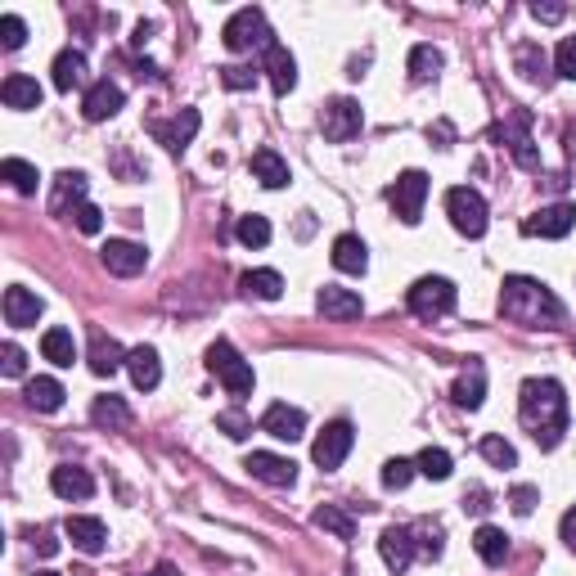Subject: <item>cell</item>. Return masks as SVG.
Listing matches in <instances>:
<instances>
[{
    "label": "cell",
    "instance_id": "obj_47",
    "mask_svg": "<svg viewBox=\"0 0 576 576\" xmlns=\"http://www.w3.org/2000/svg\"><path fill=\"white\" fill-rule=\"evenodd\" d=\"M27 41V23L18 14H0V45L5 50H18V45Z\"/></svg>",
    "mask_w": 576,
    "mask_h": 576
},
{
    "label": "cell",
    "instance_id": "obj_30",
    "mask_svg": "<svg viewBox=\"0 0 576 576\" xmlns=\"http://www.w3.org/2000/svg\"><path fill=\"white\" fill-rule=\"evenodd\" d=\"M248 167H252V176H257L266 189H284V185H288V162L279 158L275 149H257Z\"/></svg>",
    "mask_w": 576,
    "mask_h": 576
},
{
    "label": "cell",
    "instance_id": "obj_26",
    "mask_svg": "<svg viewBox=\"0 0 576 576\" xmlns=\"http://www.w3.org/2000/svg\"><path fill=\"white\" fill-rule=\"evenodd\" d=\"M450 396H455L459 410H477V405H482V396H486V369L477 365V360H468V369L455 378Z\"/></svg>",
    "mask_w": 576,
    "mask_h": 576
},
{
    "label": "cell",
    "instance_id": "obj_42",
    "mask_svg": "<svg viewBox=\"0 0 576 576\" xmlns=\"http://www.w3.org/2000/svg\"><path fill=\"white\" fill-rule=\"evenodd\" d=\"M239 243H243V248H266V243H270V221H266V216H257V212L243 216V221H239Z\"/></svg>",
    "mask_w": 576,
    "mask_h": 576
},
{
    "label": "cell",
    "instance_id": "obj_22",
    "mask_svg": "<svg viewBox=\"0 0 576 576\" xmlns=\"http://www.w3.org/2000/svg\"><path fill=\"white\" fill-rule=\"evenodd\" d=\"M50 486H54V495H59V500H90V495H95V477H90L86 468H77V464H59V468H54Z\"/></svg>",
    "mask_w": 576,
    "mask_h": 576
},
{
    "label": "cell",
    "instance_id": "obj_25",
    "mask_svg": "<svg viewBox=\"0 0 576 576\" xmlns=\"http://www.w3.org/2000/svg\"><path fill=\"white\" fill-rule=\"evenodd\" d=\"M0 99H5V108H14V113H27V108H41V86H36L32 77H23V72H9L5 86H0Z\"/></svg>",
    "mask_w": 576,
    "mask_h": 576
},
{
    "label": "cell",
    "instance_id": "obj_53",
    "mask_svg": "<svg viewBox=\"0 0 576 576\" xmlns=\"http://www.w3.org/2000/svg\"><path fill=\"white\" fill-rule=\"evenodd\" d=\"M464 509H468V513H486V509H491V504H486V491H482V486L464 491Z\"/></svg>",
    "mask_w": 576,
    "mask_h": 576
},
{
    "label": "cell",
    "instance_id": "obj_4",
    "mask_svg": "<svg viewBox=\"0 0 576 576\" xmlns=\"http://www.w3.org/2000/svg\"><path fill=\"white\" fill-rule=\"evenodd\" d=\"M225 50H234V54H243V50H270L275 45V36H270V27H266V14L261 9H239V14L225 23Z\"/></svg>",
    "mask_w": 576,
    "mask_h": 576
},
{
    "label": "cell",
    "instance_id": "obj_40",
    "mask_svg": "<svg viewBox=\"0 0 576 576\" xmlns=\"http://www.w3.org/2000/svg\"><path fill=\"white\" fill-rule=\"evenodd\" d=\"M513 63H518V72L527 81H540L545 77V50H540L536 41H522L518 50H513Z\"/></svg>",
    "mask_w": 576,
    "mask_h": 576
},
{
    "label": "cell",
    "instance_id": "obj_10",
    "mask_svg": "<svg viewBox=\"0 0 576 576\" xmlns=\"http://www.w3.org/2000/svg\"><path fill=\"white\" fill-rule=\"evenodd\" d=\"M572 225H576L572 203H549V207H540V212H531L527 221H522V234H531V239H563Z\"/></svg>",
    "mask_w": 576,
    "mask_h": 576
},
{
    "label": "cell",
    "instance_id": "obj_38",
    "mask_svg": "<svg viewBox=\"0 0 576 576\" xmlns=\"http://www.w3.org/2000/svg\"><path fill=\"white\" fill-rule=\"evenodd\" d=\"M410 531L419 536V540H414V549H419L423 558H441V549H446V531H441V522L423 518V522H414Z\"/></svg>",
    "mask_w": 576,
    "mask_h": 576
},
{
    "label": "cell",
    "instance_id": "obj_56",
    "mask_svg": "<svg viewBox=\"0 0 576 576\" xmlns=\"http://www.w3.org/2000/svg\"><path fill=\"white\" fill-rule=\"evenodd\" d=\"M36 576H54V572H36Z\"/></svg>",
    "mask_w": 576,
    "mask_h": 576
},
{
    "label": "cell",
    "instance_id": "obj_5",
    "mask_svg": "<svg viewBox=\"0 0 576 576\" xmlns=\"http://www.w3.org/2000/svg\"><path fill=\"white\" fill-rule=\"evenodd\" d=\"M446 216L450 225H455L459 234H468V239H482L486 234V198L477 194V189L468 185H455L446 194Z\"/></svg>",
    "mask_w": 576,
    "mask_h": 576
},
{
    "label": "cell",
    "instance_id": "obj_13",
    "mask_svg": "<svg viewBox=\"0 0 576 576\" xmlns=\"http://www.w3.org/2000/svg\"><path fill=\"white\" fill-rule=\"evenodd\" d=\"M86 176L81 171H59L54 176V194H50V212L54 216H77L86 207Z\"/></svg>",
    "mask_w": 576,
    "mask_h": 576
},
{
    "label": "cell",
    "instance_id": "obj_34",
    "mask_svg": "<svg viewBox=\"0 0 576 576\" xmlns=\"http://www.w3.org/2000/svg\"><path fill=\"white\" fill-rule=\"evenodd\" d=\"M473 549H477V558H482V563L500 567L504 558H509V536H504L500 527H477V536H473Z\"/></svg>",
    "mask_w": 576,
    "mask_h": 576
},
{
    "label": "cell",
    "instance_id": "obj_18",
    "mask_svg": "<svg viewBox=\"0 0 576 576\" xmlns=\"http://www.w3.org/2000/svg\"><path fill=\"white\" fill-rule=\"evenodd\" d=\"M378 554H383V563L392 567V572H405V567L414 563V531L410 527H387L383 536H378Z\"/></svg>",
    "mask_w": 576,
    "mask_h": 576
},
{
    "label": "cell",
    "instance_id": "obj_37",
    "mask_svg": "<svg viewBox=\"0 0 576 576\" xmlns=\"http://www.w3.org/2000/svg\"><path fill=\"white\" fill-rule=\"evenodd\" d=\"M0 176L9 180V189H18V194H36V167L32 162H23V158H5L0 162Z\"/></svg>",
    "mask_w": 576,
    "mask_h": 576
},
{
    "label": "cell",
    "instance_id": "obj_44",
    "mask_svg": "<svg viewBox=\"0 0 576 576\" xmlns=\"http://www.w3.org/2000/svg\"><path fill=\"white\" fill-rule=\"evenodd\" d=\"M414 473H419L414 459H387V464H383V486H387V491H405Z\"/></svg>",
    "mask_w": 576,
    "mask_h": 576
},
{
    "label": "cell",
    "instance_id": "obj_6",
    "mask_svg": "<svg viewBox=\"0 0 576 576\" xmlns=\"http://www.w3.org/2000/svg\"><path fill=\"white\" fill-rule=\"evenodd\" d=\"M410 311L419 320H437V315H450L455 311V284L441 275H423L410 284Z\"/></svg>",
    "mask_w": 576,
    "mask_h": 576
},
{
    "label": "cell",
    "instance_id": "obj_35",
    "mask_svg": "<svg viewBox=\"0 0 576 576\" xmlns=\"http://www.w3.org/2000/svg\"><path fill=\"white\" fill-rule=\"evenodd\" d=\"M239 288L248 297H261V302H275L279 293H284V279H279V270H248V275L239 279Z\"/></svg>",
    "mask_w": 576,
    "mask_h": 576
},
{
    "label": "cell",
    "instance_id": "obj_17",
    "mask_svg": "<svg viewBox=\"0 0 576 576\" xmlns=\"http://www.w3.org/2000/svg\"><path fill=\"white\" fill-rule=\"evenodd\" d=\"M126 356H131V351H122V342L117 338H108V333H90V351H86V360H90V369H95L99 378H113L117 369L126 365Z\"/></svg>",
    "mask_w": 576,
    "mask_h": 576
},
{
    "label": "cell",
    "instance_id": "obj_36",
    "mask_svg": "<svg viewBox=\"0 0 576 576\" xmlns=\"http://www.w3.org/2000/svg\"><path fill=\"white\" fill-rule=\"evenodd\" d=\"M441 63H446V59H441L437 45H414V50H410V77L414 81H437Z\"/></svg>",
    "mask_w": 576,
    "mask_h": 576
},
{
    "label": "cell",
    "instance_id": "obj_7",
    "mask_svg": "<svg viewBox=\"0 0 576 576\" xmlns=\"http://www.w3.org/2000/svg\"><path fill=\"white\" fill-rule=\"evenodd\" d=\"M360 126H365V113H360L356 99L338 95V99H329V104L320 108V131H324V140L347 144V140H356V135H360Z\"/></svg>",
    "mask_w": 576,
    "mask_h": 576
},
{
    "label": "cell",
    "instance_id": "obj_50",
    "mask_svg": "<svg viewBox=\"0 0 576 576\" xmlns=\"http://www.w3.org/2000/svg\"><path fill=\"white\" fill-rule=\"evenodd\" d=\"M536 500H540V491H536V486H513V495H509L513 513H522V518H527L531 509H536Z\"/></svg>",
    "mask_w": 576,
    "mask_h": 576
},
{
    "label": "cell",
    "instance_id": "obj_43",
    "mask_svg": "<svg viewBox=\"0 0 576 576\" xmlns=\"http://www.w3.org/2000/svg\"><path fill=\"white\" fill-rule=\"evenodd\" d=\"M482 459H486V464H495V468H513V464H518V450L491 432V437H482Z\"/></svg>",
    "mask_w": 576,
    "mask_h": 576
},
{
    "label": "cell",
    "instance_id": "obj_45",
    "mask_svg": "<svg viewBox=\"0 0 576 576\" xmlns=\"http://www.w3.org/2000/svg\"><path fill=\"white\" fill-rule=\"evenodd\" d=\"M554 72L567 81H576V36H563L554 50Z\"/></svg>",
    "mask_w": 576,
    "mask_h": 576
},
{
    "label": "cell",
    "instance_id": "obj_27",
    "mask_svg": "<svg viewBox=\"0 0 576 576\" xmlns=\"http://www.w3.org/2000/svg\"><path fill=\"white\" fill-rule=\"evenodd\" d=\"M126 369H131V383L140 387V392H153V387L162 383V360L153 347H135L131 356H126Z\"/></svg>",
    "mask_w": 576,
    "mask_h": 576
},
{
    "label": "cell",
    "instance_id": "obj_16",
    "mask_svg": "<svg viewBox=\"0 0 576 576\" xmlns=\"http://www.w3.org/2000/svg\"><path fill=\"white\" fill-rule=\"evenodd\" d=\"M99 257H104V266L113 270V275L131 279V275H140V270H144L149 252H144L140 243H131V239H108L104 248H99Z\"/></svg>",
    "mask_w": 576,
    "mask_h": 576
},
{
    "label": "cell",
    "instance_id": "obj_11",
    "mask_svg": "<svg viewBox=\"0 0 576 576\" xmlns=\"http://www.w3.org/2000/svg\"><path fill=\"white\" fill-rule=\"evenodd\" d=\"M243 468L266 486H293L297 482V464L284 455H275V450H252V455L243 459Z\"/></svg>",
    "mask_w": 576,
    "mask_h": 576
},
{
    "label": "cell",
    "instance_id": "obj_31",
    "mask_svg": "<svg viewBox=\"0 0 576 576\" xmlns=\"http://www.w3.org/2000/svg\"><path fill=\"white\" fill-rule=\"evenodd\" d=\"M27 405L41 410V414H54L63 405V383H59V378H45V374L27 378Z\"/></svg>",
    "mask_w": 576,
    "mask_h": 576
},
{
    "label": "cell",
    "instance_id": "obj_1",
    "mask_svg": "<svg viewBox=\"0 0 576 576\" xmlns=\"http://www.w3.org/2000/svg\"><path fill=\"white\" fill-rule=\"evenodd\" d=\"M518 419L540 450H554L567 432V396L558 378H527L518 392Z\"/></svg>",
    "mask_w": 576,
    "mask_h": 576
},
{
    "label": "cell",
    "instance_id": "obj_49",
    "mask_svg": "<svg viewBox=\"0 0 576 576\" xmlns=\"http://www.w3.org/2000/svg\"><path fill=\"white\" fill-rule=\"evenodd\" d=\"M0 369H5V378H23V369H27L23 347H14V342H5V347H0Z\"/></svg>",
    "mask_w": 576,
    "mask_h": 576
},
{
    "label": "cell",
    "instance_id": "obj_24",
    "mask_svg": "<svg viewBox=\"0 0 576 576\" xmlns=\"http://www.w3.org/2000/svg\"><path fill=\"white\" fill-rule=\"evenodd\" d=\"M333 266L342 270V275H365L369 266V248L360 234H338L333 239Z\"/></svg>",
    "mask_w": 576,
    "mask_h": 576
},
{
    "label": "cell",
    "instance_id": "obj_54",
    "mask_svg": "<svg viewBox=\"0 0 576 576\" xmlns=\"http://www.w3.org/2000/svg\"><path fill=\"white\" fill-rule=\"evenodd\" d=\"M563 545L576 554V509H567V513H563Z\"/></svg>",
    "mask_w": 576,
    "mask_h": 576
},
{
    "label": "cell",
    "instance_id": "obj_32",
    "mask_svg": "<svg viewBox=\"0 0 576 576\" xmlns=\"http://www.w3.org/2000/svg\"><path fill=\"white\" fill-rule=\"evenodd\" d=\"M41 356L50 360V365L68 369L72 360H77V342H72L68 329H45V333H41Z\"/></svg>",
    "mask_w": 576,
    "mask_h": 576
},
{
    "label": "cell",
    "instance_id": "obj_21",
    "mask_svg": "<svg viewBox=\"0 0 576 576\" xmlns=\"http://www.w3.org/2000/svg\"><path fill=\"white\" fill-rule=\"evenodd\" d=\"M45 302L36 293H27V288H5V324H14V329H32L36 320H41Z\"/></svg>",
    "mask_w": 576,
    "mask_h": 576
},
{
    "label": "cell",
    "instance_id": "obj_46",
    "mask_svg": "<svg viewBox=\"0 0 576 576\" xmlns=\"http://www.w3.org/2000/svg\"><path fill=\"white\" fill-rule=\"evenodd\" d=\"M216 428H221L225 437L243 441L252 432V423H248V414H243V410H221V414H216Z\"/></svg>",
    "mask_w": 576,
    "mask_h": 576
},
{
    "label": "cell",
    "instance_id": "obj_41",
    "mask_svg": "<svg viewBox=\"0 0 576 576\" xmlns=\"http://www.w3.org/2000/svg\"><path fill=\"white\" fill-rule=\"evenodd\" d=\"M414 468H419L428 482H446L450 477V455L441 446H428V450H419V459H414Z\"/></svg>",
    "mask_w": 576,
    "mask_h": 576
},
{
    "label": "cell",
    "instance_id": "obj_39",
    "mask_svg": "<svg viewBox=\"0 0 576 576\" xmlns=\"http://www.w3.org/2000/svg\"><path fill=\"white\" fill-rule=\"evenodd\" d=\"M311 522H315V527H320V531H333V536H338V540H351V536H356V522H351L342 509H333V504H324V509H315V513H311Z\"/></svg>",
    "mask_w": 576,
    "mask_h": 576
},
{
    "label": "cell",
    "instance_id": "obj_8",
    "mask_svg": "<svg viewBox=\"0 0 576 576\" xmlns=\"http://www.w3.org/2000/svg\"><path fill=\"white\" fill-rule=\"evenodd\" d=\"M423 198H428V176L423 171H401L392 180V189H387V203L396 207V216L405 225H414L423 216Z\"/></svg>",
    "mask_w": 576,
    "mask_h": 576
},
{
    "label": "cell",
    "instance_id": "obj_15",
    "mask_svg": "<svg viewBox=\"0 0 576 576\" xmlns=\"http://www.w3.org/2000/svg\"><path fill=\"white\" fill-rule=\"evenodd\" d=\"M122 86L117 81H95V86L86 90V99H81V117L86 122H108V117H117V108H122Z\"/></svg>",
    "mask_w": 576,
    "mask_h": 576
},
{
    "label": "cell",
    "instance_id": "obj_52",
    "mask_svg": "<svg viewBox=\"0 0 576 576\" xmlns=\"http://www.w3.org/2000/svg\"><path fill=\"white\" fill-rule=\"evenodd\" d=\"M563 14H567L563 5H540V0H536V5H531V18H536V23H558V18H563Z\"/></svg>",
    "mask_w": 576,
    "mask_h": 576
},
{
    "label": "cell",
    "instance_id": "obj_23",
    "mask_svg": "<svg viewBox=\"0 0 576 576\" xmlns=\"http://www.w3.org/2000/svg\"><path fill=\"white\" fill-rule=\"evenodd\" d=\"M315 306H320L329 320H356V315L365 311L360 293H351V288H338V284H324L320 293H315Z\"/></svg>",
    "mask_w": 576,
    "mask_h": 576
},
{
    "label": "cell",
    "instance_id": "obj_9",
    "mask_svg": "<svg viewBox=\"0 0 576 576\" xmlns=\"http://www.w3.org/2000/svg\"><path fill=\"white\" fill-rule=\"evenodd\" d=\"M351 441H356V432H351V423H347V419L329 423V428H324L320 437H315L311 459L324 468V473H333V468H342V459L351 455Z\"/></svg>",
    "mask_w": 576,
    "mask_h": 576
},
{
    "label": "cell",
    "instance_id": "obj_28",
    "mask_svg": "<svg viewBox=\"0 0 576 576\" xmlns=\"http://www.w3.org/2000/svg\"><path fill=\"white\" fill-rule=\"evenodd\" d=\"M266 77H270V86H275V95H288V90L297 86V59L279 41L266 50Z\"/></svg>",
    "mask_w": 576,
    "mask_h": 576
},
{
    "label": "cell",
    "instance_id": "obj_12",
    "mask_svg": "<svg viewBox=\"0 0 576 576\" xmlns=\"http://www.w3.org/2000/svg\"><path fill=\"white\" fill-rule=\"evenodd\" d=\"M527 122L531 117L527 113H513L509 122L500 126L495 135H504V144H509V153H513V162H518L522 171H540V149L531 144V135H527Z\"/></svg>",
    "mask_w": 576,
    "mask_h": 576
},
{
    "label": "cell",
    "instance_id": "obj_33",
    "mask_svg": "<svg viewBox=\"0 0 576 576\" xmlns=\"http://www.w3.org/2000/svg\"><path fill=\"white\" fill-rule=\"evenodd\" d=\"M90 419H95V428L122 432L126 423H131V410H126V401H122V396H99V401L90 405Z\"/></svg>",
    "mask_w": 576,
    "mask_h": 576
},
{
    "label": "cell",
    "instance_id": "obj_48",
    "mask_svg": "<svg viewBox=\"0 0 576 576\" xmlns=\"http://www.w3.org/2000/svg\"><path fill=\"white\" fill-rule=\"evenodd\" d=\"M252 81H257V72L243 68V63H225V68H221V86L225 90H252Z\"/></svg>",
    "mask_w": 576,
    "mask_h": 576
},
{
    "label": "cell",
    "instance_id": "obj_29",
    "mask_svg": "<svg viewBox=\"0 0 576 576\" xmlns=\"http://www.w3.org/2000/svg\"><path fill=\"white\" fill-rule=\"evenodd\" d=\"M54 90H63V95H68V90H77V86H86V54L81 50H63L59 59H54Z\"/></svg>",
    "mask_w": 576,
    "mask_h": 576
},
{
    "label": "cell",
    "instance_id": "obj_3",
    "mask_svg": "<svg viewBox=\"0 0 576 576\" xmlns=\"http://www.w3.org/2000/svg\"><path fill=\"white\" fill-rule=\"evenodd\" d=\"M207 369L221 378V387L234 396V401L252 396V387H257V378H252V365H248V360H243L225 338H216L212 347H207Z\"/></svg>",
    "mask_w": 576,
    "mask_h": 576
},
{
    "label": "cell",
    "instance_id": "obj_14",
    "mask_svg": "<svg viewBox=\"0 0 576 576\" xmlns=\"http://www.w3.org/2000/svg\"><path fill=\"white\" fill-rule=\"evenodd\" d=\"M261 432H270L275 441H302L306 437V414L297 405L275 401L266 414H261Z\"/></svg>",
    "mask_w": 576,
    "mask_h": 576
},
{
    "label": "cell",
    "instance_id": "obj_51",
    "mask_svg": "<svg viewBox=\"0 0 576 576\" xmlns=\"http://www.w3.org/2000/svg\"><path fill=\"white\" fill-rule=\"evenodd\" d=\"M99 225H104V212H99L95 203H86V207L77 212V230H81V234H99Z\"/></svg>",
    "mask_w": 576,
    "mask_h": 576
},
{
    "label": "cell",
    "instance_id": "obj_20",
    "mask_svg": "<svg viewBox=\"0 0 576 576\" xmlns=\"http://www.w3.org/2000/svg\"><path fill=\"white\" fill-rule=\"evenodd\" d=\"M198 126H203L198 108H180V113L171 117V122H158V126H153V135H158V140L167 144L171 153H180V149H185V144L198 135Z\"/></svg>",
    "mask_w": 576,
    "mask_h": 576
},
{
    "label": "cell",
    "instance_id": "obj_19",
    "mask_svg": "<svg viewBox=\"0 0 576 576\" xmlns=\"http://www.w3.org/2000/svg\"><path fill=\"white\" fill-rule=\"evenodd\" d=\"M63 536H68L81 554H99V549L108 545V527L99 518H86V513H72V518L63 522Z\"/></svg>",
    "mask_w": 576,
    "mask_h": 576
},
{
    "label": "cell",
    "instance_id": "obj_55",
    "mask_svg": "<svg viewBox=\"0 0 576 576\" xmlns=\"http://www.w3.org/2000/svg\"><path fill=\"white\" fill-rule=\"evenodd\" d=\"M36 549H41V554H54V549H59V540H54V536H41V545H36Z\"/></svg>",
    "mask_w": 576,
    "mask_h": 576
},
{
    "label": "cell",
    "instance_id": "obj_2",
    "mask_svg": "<svg viewBox=\"0 0 576 576\" xmlns=\"http://www.w3.org/2000/svg\"><path fill=\"white\" fill-rule=\"evenodd\" d=\"M500 311L509 324L522 329H558L563 324V302L549 293V284L531 275H509L500 284Z\"/></svg>",
    "mask_w": 576,
    "mask_h": 576
}]
</instances>
